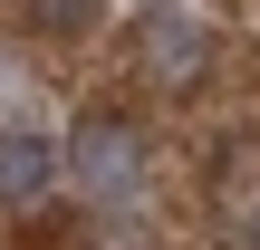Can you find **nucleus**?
<instances>
[{
    "mask_svg": "<svg viewBox=\"0 0 260 250\" xmlns=\"http://www.w3.org/2000/svg\"><path fill=\"white\" fill-rule=\"evenodd\" d=\"M29 29L39 39H87L96 29V0H29Z\"/></svg>",
    "mask_w": 260,
    "mask_h": 250,
    "instance_id": "obj_4",
    "label": "nucleus"
},
{
    "mask_svg": "<svg viewBox=\"0 0 260 250\" xmlns=\"http://www.w3.org/2000/svg\"><path fill=\"white\" fill-rule=\"evenodd\" d=\"M68 173L87 183V202H135L145 193V135L125 125V116H87L77 135H68Z\"/></svg>",
    "mask_w": 260,
    "mask_h": 250,
    "instance_id": "obj_1",
    "label": "nucleus"
},
{
    "mask_svg": "<svg viewBox=\"0 0 260 250\" xmlns=\"http://www.w3.org/2000/svg\"><path fill=\"white\" fill-rule=\"evenodd\" d=\"M203 67H212L203 19H183V10H145V77L183 96V87H203Z\"/></svg>",
    "mask_w": 260,
    "mask_h": 250,
    "instance_id": "obj_2",
    "label": "nucleus"
},
{
    "mask_svg": "<svg viewBox=\"0 0 260 250\" xmlns=\"http://www.w3.org/2000/svg\"><path fill=\"white\" fill-rule=\"evenodd\" d=\"M222 250H260V193L222 212Z\"/></svg>",
    "mask_w": 260,
    "mask_h": 250,
    "instance_id": "obj_5",
    "label": "nucleus"
},
{
    "mask_svg": "<svg viewBox=\"0 0 260 250\" xmlns=\"http://www.w3.org/2000/svg\"><path fill=\"white\" fill-rule=\"evenodd\" d=\"M48 183H58V145H48V135H29V125H0V202H10V212H29Z\"/></svg>",
    "mask_w": 260,
    "mask_h": 250,
    "instance_id": "obj_3",
    "label": "nucleus"
}]
</instances>
